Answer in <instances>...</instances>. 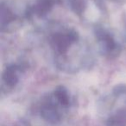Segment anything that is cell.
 Instances as JSON below:
<instances>
[{"label": "cell", "instance_id": "obj_1", "mask_svg": "<svg viewBox=\"0 0 126 126\" xmlns=\"http://www.w3.org/2000/svg\"><path fill=\"white\" fill-rule=\"evenodd\" d=\"M79 41H80V37L74 29L62 27L51 34L49 43L54 56H58L65 54Z\"/></svg>", "mask_w": 126, "mask_h": 126}, {"label": "cell", "instance_id": "obj_2", "mask_svg": "<svg viewBox=\"0 0 126 126\" xmlns=\"http://www.w3.org/2000/svg\"><path fill=\"white\" fill-rule=\"evenodd\" d=\"M95 35L99 52L102 55L109 59H115L120 54L122 50L121 46L110 32L101 27H97L95 30Z\"/></svg>", "mask_w": 126, "mask_h": 126}, {"label": "cell", "instance_id": "obj_3", "mask_svg": "<svg viewBox=\"0 0 126 126\" xmlns=\"http://www.w3.org/2000/svg\"><path fill=\"white\" fill-rule=\"evenodd\" d=\"M24 65L11 64L4 68L2 74V88L3 90H11L18 84L21 74L24 72Z\"/></svg>", "mask_w": 126, "mask_h": 126}, {"label": "cell", "instance_id": "obj_4", "mask_svg": "<svg viewBox=\"0 0 126 126\" xmlns=\"http://www.w3.org/2000/svg\"><path fill=\"white\" fill-rule=\"evenodd\" d=\"M57 0H35L32 5L27 7L25 15L27 17L30 18L35 16L38 17H42L54 8Z\"/></svg>", "mask_w": 126, "mask_h": 126}, {"label": "cell", "instance_id": "obj_5", "mask_svg": "<svg viewBox=\"0 0 126 126\" xmlns=\"http://www.w3.org/2000/svg\"><path fill=\"white\" fill-rule=\"evenodd\" d=\"M19 26L18 16L2 3L1 4V30L2 32H11Z\"/></svg>", "mask_w": 126, "mask_h": 126}, {"label": "cell", "instance_id": "obj_6", "mask_svg": "<svg viewBox=\"0 0 126 126\" xmlns=\"http://www.w3.org/2000/svg\"><path fill=\"white\" fill-rule=\"evenodd\" d=\"M55 99L60 103L62 107H67L70 105V96L69 93L66 87L63 86H59L54 89L52 93Z\"/></svg>", "mask_w": 126, "mask_h": 126}, {"label": "cell", "instance_id": "obj_7", "mask_svg": "<svg viewBox=\"0 0 126 126\" xmlns=\"http://www.w3.org/2000/svg\"><path fill=\"white\" fill-rule=\"evenodd\" d=\"M68 5L74 14L83 17L87 11L88 1L87 0H68Z\"/></svg>", "mask_w": 126, "mask_h": 126}, {"label": "cell", "instance_id": "obj_8", "mask_svg": "<svg viewBox=\"0 0 126 126\" xmlns=\"http://www.w3.org/2000/svg\"><path fill=\"white\" fill-rule=\"evenodd\" d=\"M115 97L118 98H126V85L125 84H119L117 85L113 88L112 92Z\"/></svg>", "mask_w": 126, "mask_h": 126}, {"label": "cell", "instance_id": "obj_9", "mask_svg": "<svg viewBox=\"0 0 126 126\" xmlns=\"http://www.w3.org/2000/svg\"><path fill=\"white\" fill-rule=\"evenodd\" d=\"M110 1L117 4H126V0H110Z\"/></svg>", "mask_w": 126, "mask_h": 126}]
</instances>
